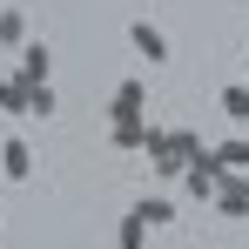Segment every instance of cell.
Segmentation results:
<instances>
[{
    "label": "cell",
    "mask_w": 249,
    "mask_h": 249,
    "mask_svg": "<svg viewBox=\"0 0 249 249\" xmlns=\"http://www.w3.org/2000/svg\"><path fill=\"white\" fill-rule=\"evenodd\" d=\"M182 189H189L196 202H215V189H222V162H215V148H209L202 162H189V168H182Z\"/></svg>",
    "instance_id": "cell-1"
},
{
    "label": "cell",
    "mask_w": 249,
    "mask_h": 249,
    "mask_svg": "<svg viewBox=\"0 0 249 249\" xmlns=\"http://www.w3.org/2000/svg\"><path fill=\"white\" fill-rule=\"evenodd\" d=\"M215 162H222V175H249V135H229V142H215Z\"/></svg>",
    "instance_id": "cell-6"
},
{
    "label": "cell",
    "mask_w": 249,
    "mask_h": 249,
    "mask_svg": "<svg viewBox=\"0 0 249 249\" xmlns=\"http://www.w3.org/2000/svg\"><path fill=\"white\" fill-rule=\"evenodd\" d=\"M168 135H175V155H182V162H202L209 155V142L196 135V128H168Z\"/></svg>",
    "instance_id": "cell-13"
},
{
    "label": "cell",
    "mask_w": 249,
    "mask_h": 249,
    "mask_svg": "<svg viewBox=\"0 0 249 249\" xmlns=\"http://www.w3.org/2000/svg\"><path fill=\"white\" fill-rule=\"evenodd\" d=\"M0 115H34L27 108V81L14 74V81H0Z\"/></svg>",
    "instance_id": "cell-11"
},
{
    "label": "cell",
    "mask_w": 249,
    "mask_h": 249,
    "mask_svg": "<svg viewBox=\"0 0 249 249\" xmlns=\"http://www.w3.org/2000/svg\"><path fill=\"white\" fill-rule=\"evenodd\" d=\"M27 108H34V115H54V108H61L54 81H34V88H27Z\"/></svg>",
    "instance_id": "cell-14"
},
{
    "label": "cell",
    "mask_w": 249,
    "mask_h": 249,
    "mask_svg": "<svg viewBox=\"0 0 249 249\" xmlns=\"http://www.w3.org/2000/svg\"><path fill=\"white\" fill-rule=\"evenodd\" d=\"M148 243V222H142V209H128L122 215V249H142Z\"/></svg>",
    "instance_id": "cell-15"
},
{
    "label": "cell",
    "mask_w": 249,
    "mask_h": 249,
    "mask_svg": "<svg viewBox=\"0 0 249 249\" xmlns=\"http://www.w3.org/2000/svg\"><path fill=\"white\" fill-rule=\"evenodd\" d=\"M0 47H14V54L27 47V14H20V7H7V14H0Z\"/></svg>",
    "instance_id": "cell-8"
},
{
    "label": "cell",
    "mask_w": 249,
    "mask_h": 249,
    "mask_svg": "<svg viewBox=\"0 0 249 249\" xmlns=\"http://www.w3.org/2000/svg\"><path fill=\"white\" fill-rule=\"evenodd\" d=\"M0 168H7V182H34V148L14 135V142H0Z\"/></svg>",
    "instance_id": "cell-5"
},
{
    "label": "cell",
    "mask_w": 249,
    "mask_h": 249,
    "mask_svg": "<svg viewBox=\"0 0 249 249\" xmlns=\"http://www.w3.org/2000/svg\"><path fill=\"white\" fill-rule=\"evenodd\" d=\"M215 209H222L229 222H249V175H222V189H215Z\"/></svg>",
    "instance_id": "cell-2"
},
{
    "label": "cell",
    "mask_w": 249,
    "mask_h": 249,
    "mask_svg": "<svg viewBox=\"0 0 249 249\" xmlns=\"http://www.w3.org/2000/svg\"><path fill=\"white\" fill-rule=\"evenodd\" d=\"M142 222H148V229H168V222H175V202H162V196H142Z\"/></svg>",
    "instance_id": "cell-12"
},
{
    "label": "cell",
    "mask_w": 249,
    "mask_h": 249,
    "mask_svg": "<svg viewBox=\"0 0 249 249\" xmlns=\"http://www.w3.org/2000/svg\"><path fill=\"white\" fill-rule=\"evenodd\" d=\"M47 68H54V54H47L41 41H27V47H20V81H27V88L47 81Z\"/></svg>",
    "instance_id": "cell-7"
},
{
    "label": "cell",
    "mask_w": 249,
    "mask_h": 249,
    "mask_svg": "<svg viewBox=\"0 0 249 249\" xmlns=\"http://www.w3.org/2000/svg\"><path fill=\"white\" fill-rule=\"evenodd\" d=\"M128 47H135L142 61H168V34L155 20H135V27H128Z\"/></svg>",
    "instance_id": "cell-4"
},
{
    "label": "cell",
    "mask_w": 249,
    "mask_h": 249,
    "mask_svg": "<svg viewBox=\"0 0 249 249\" xmlns=\"http://www.w3.org/2000/svg\"><path fill=\"white\" fill-rule=\"evenodd\" d=\"M122 155H142V142H148V122H115V135H108Z\"/></svg>",
    "instance_id": "cell-10"
},
{
    "label": "cell",
    "mask_w": 249,
    "mask_h": 249,
    "mask_svg": "<svg viewBox=\"0 0 249 249\" xmlns=\"http://www.w3.org/2000/svg\"><path fill=\"white\" fill-rule=\"evenodd\" d=\"M215 101H222V115H229V122H249V81H229Z\"/></svg>",
    "instance_id": "cell-9"
},
{
    "label": "cell",
    "mask_w": 249,
    "mask_h": 249,
    "mask_svg": "<svg viewBox=\"0 0 249 249\" xmlns=\"http://www.w3.org/2000/svg\"><path fill=\"white\" fill-rule=\"evenodd\" d=\"M142 108H148V88H142V74H128V81L115 88V108H108V115H115V122H142Z\"/></svg>",
    "instance_id": "cell-3"
}]
</instances>
